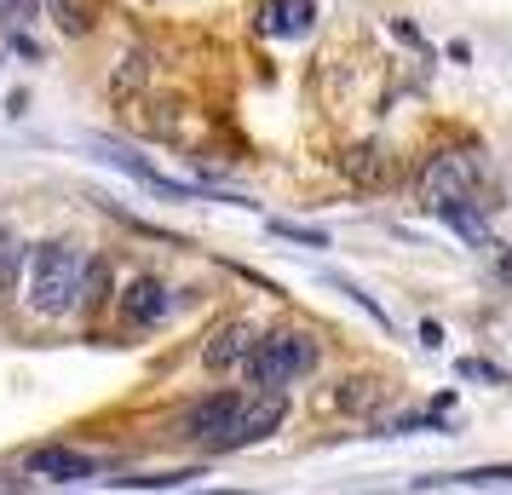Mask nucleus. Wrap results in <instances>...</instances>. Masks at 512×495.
<instances>
[{"label":"nucleus","mask_w":512,"mask_h":495,"mask_svg":"<svg viewBox=\"0 0 512 495\" xmlns=\"http://www.w3.org/2000/svg\"><path fill=\"white\" fill-rule=\"evenodd\" d=\"M81 283H87V254L75 242H41L24 254V294L35 317H64L81 306Z\"/></svg>","instance_id":"nucleus-1"},{"label":"nucleus","mask_w":512,"mask_h":495,"mask_svg":"<svg viewBox=\"0 0 512 495\" xmlns=\"http://www.w3.org/2000/svg\"><path fill=\"white\" fill-rule=\"evenodd\" d=\"M489 167H484V150H438L426 173H420V202L438 213H455V208H484L478 190H484Z\"/></svg>","instance_id":"nucleus-2"},{"label":"nucleus","mask_w":512,"mask_h":495,"mask_svg":"<svg viewBox=\"0 0 512 495\" xmlns=\"http://www.w3.org/2000/svg\"><path fill=\"white\" fill-rule=\"evenodd\" d=\"M248 380H254L259 392H282V386H294L300 375L317 369V340L305 329H271L254 340V352H248Z\"/></svg>","instance_id":"nucleus-3"},{"label":"nucleus","mask_w":512,"mask_h":495,"mask_svg":"<svg viewBox=\"0 0 512 495\" xmlns=\"http://www.w3.org/2000/svg\"><path fill=\"white\" fill-rule=\"evenodd\" d=\"M242 398H248V392H208V398H196L185 415H179V432H185L190 444L225 455V449H231V432H236V415H242Z\"/></svg>","instance_id":"nucleus-4"},{"label":"nucleus","mask_w":512,"mask_h":495,"mask_svg":"<svg viewBox=\"0 0 512 495\" xmlns=\"http://www.w3.org/2000/svg\"><path fill=\"white\" fill-rule=\"evenodd\" d=\"M282 415H288L282 392H259V386H248L242 415H236V432H231V449H248V444H259V438H271V432L282 426Z\"/></svg>","instance_id":"nucleus-5"},{"label":"nucleus","mask_w":512,"mask_h":495,"mask_svg":"<svg viewBox=\"0 0 512 495\" xmlns=\"http://www.w3.org/2000/svg\"><path fill=\"white\" fill-rule=\"evenodd\" d=\"M24 467L35 472V478H47V484H81V478H98V461L87 455V449H70V444L29 449Z\"/></svg>","instance_id":"nucleus-6"},{"label":"nucleus","mask_w":512,"mask_h":495,"mask_svg":"<svg viewBox=\"0 0 512 495\" xmlns=\"http://www.w3.org/2000/svg\"><path fill=\"white\" fill-rule=\"evenodd\" d=\"M167 311H173V294H167L162 277H133V283L121 288V317L133 329H156Z\"/></svg>","instance_id":"nucleus-7"},{"label":"nucleus","mask_w":512,"mask_h":495,"mask_svg":"<svg viewBox=\"0 0 512 495\" xmlns=\"http://www.w3.org/2000/svg\"><path fill=\"white\" fill-rule=\"evenodd\" d=\"M254 340L259 334L248 329V323H219V329L208 334V346H202V363H208V369H236V363H248Z\"/></svg>","instance_id":"nucleus-8"},{"label":"nucleus","mask_w":512,"mask_h":495,"mask_svg":"<svg viewBox=\"0 0 512 495\" xmlns=\"http://www.w3.org/2000/svg\"><path fill=\"white\" fill-rule=\"evenodd\" d=\"M311 18H317V0H271V6H265V35H277V41L305 35Z\"/></svg>","instance_id":"nucleus-9"},{"label":"nucleus","mask_w":512,"mask_h":495,"mask_svg":"<svg viewBox=\"0 0 512 495\" xmlns=\"http://www.w3.org/2000/svg\"><path fill=\"white\" fill-rule=\"evenodd\" d=\"M340 167H346L357 185H386V179H392V162L380 156V144H357V150H346Z\"/></svg>","instance_id":"nucleus-10"},{"label":"nucleus","mask_w":512,"mask_h":495,"mask_svg":"<svg viewBox=\"0 0 512 495\" xmlns=\"http://www.w3.org/2000/svg\"><path fill=\"white\" fill-rule=\"evenodd\" d=\"M47 12H52V24L64 29L70 41H81V35H93V12H98V0H47Z\"/></svg>","instance_id":"nucleus-11"},{"label":"nucleus","mask_w":512,"mask_h":495,"mask_svg":"<svg viewBox=\"0 0 512 495\" xmlns=\"http://www.w3.org/2000/svg\"><path fill=\"white\" fill-rule=\"evenodd\" d=\"M18 271H24V242H18V236L0 225V294L18 283Z\"/></svg>","instance_id":"nucleus-12"},{"label":"nucleus","mask_w":512,"mask_h":495,"mask_svg":"<svg viewBox=\"0 0 512 495\" xmlns=\"http://www.w3.org/2000/svg\"><path fill=\"white\" fill-rule=\"evenodd\" d=\"M438 484H512V467H472V472H455V478H438Z\"/></svg>","instance_id":"nucleus-13"},{"label":"nucleus","mask_w":512,"mask_h":495,"mask_svg":"<svg viewBox=\"0 0 512 495\" xmlns=\"http://www.w3.org/2000/svg\"><path fill=\"white\" fill-rule=\"evenodd\" d=\"M461 380H489V386H507V375H501L495 363H484V357H461Z\"/></svg>","instance_id":"nucleus-14"},{"label":"nucleus","mask_w":512,"mask_h":495,"mask_svg":"<svg viewBox=\"0 0 512 495\" xmlns=\"http://www.w3.org/2000/svg\"><path fill=\"white\" fill-rule=\"evenodd\" d=\"M133 81H144V52H127V58H121V75H116V93L127 98V93H133Z\"/></svg>","instance_id":"nucleus-15"},{"label":"nucleus","mask_w":512,"mask_h":495,"mask_svg":"<svg viewBox=\"0 0 512 495\" xmlns=\"http://www.w3.org/2000/svg\"><path fill=\"white\" fill-rule=\"evenodd\" d=\"M271 231H277V236H294V242H305V248H328L323 231H305V225H288V219H277Z\"/></svg>","instance_id":"nucleus-16"},{"label":"nucleus","mask_w":512,"mask_h":495,"mask_svg":"<svg viewBox=\"0 0 512 495\" xmlns=\"http://www.w3.org/2000/svg\"><path fill=\"white\" fill-rule=\"evenodd\" d=\"M501 283H512V254H507V260H501Z\"/></svg>","instance_id":"nucleus-17"}]
</instances>
